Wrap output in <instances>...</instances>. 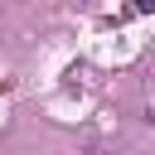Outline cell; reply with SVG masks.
Wrapping results in <instances>:
<instances>
[{
    "instance_id": "1",
    "label": "cell",
    "mask_w": 155,
    "mask_h": 155,
    "mask_svg": "<svg viewBox=\"0 0 155 155\" xmlns=\"http://www.w3.org/2000/svg\"><path fill=\"white\" fill-rule=\"evenodd\" d=\"M145 116H150V126H155V102H150V111H145Z\"/></svg>"
}]
</instances>
